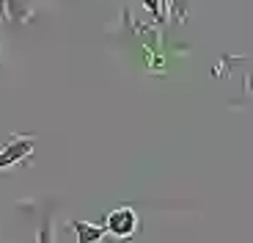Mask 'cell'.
Returning <instances> with one entry per match:
<instances>
[{"mask_svg": "<svg viewBox=\"0 0 253 243\" xmlns=\"http://www.w3.org/2000/svg\"><path fill=\"white\" fill-rule=\"evenodd\" d=\"M105 230L116 238H129L138 230V216H135L132 207H119L105 218Z\"/></svg>", "mask_w": 253, "mask_h": 243, "instance_id": "obj_1", "label": "cell"}, {"mask_svg": "<svg viewBox=\"0 0 253 243\" xmlns=\"http://www.w3.org/2000/svg\"><path fill=\"white\" fill-rule=\"evenodd\" d=\"M31 152H33V138H11L0 149V172L19 163V160H25Z\"/></svg>", "mask_w": 253, "mask_h": 243, "instance_id": "obj_2", "label": "cell"}, {"mask_svg": "<svg viewBox=\"0 0 253 243\" xmlns=\"http://www.w3.org/2000/svg\"><path fill=\"white\" fill-rule=\"evenodd\" d=\"M77 230V241H83V243H91V241H102V235H105V224L102 227H94V224H83V221H75L72 224Z\"/></svg>", "mask_w": 253, "mask_h": 243, "instance_id": "obj_3", "label": "cell"}]
</instances>
